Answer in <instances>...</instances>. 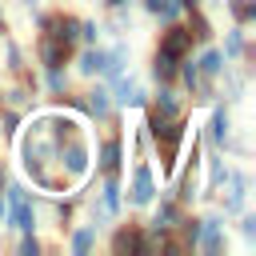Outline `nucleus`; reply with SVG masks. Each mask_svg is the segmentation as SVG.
I'll return each instance as SVG.
<instances>
[{"mask_svg":"<svg viewBox=\"0 0 256 256\" xmlns=\"http://www.w3.org/2000/svg\"><path fill=\"white\" fill-rule=\"evenodd\" d=\"M4 204H8V216H4V220H12L16 232H32V228H36V208H32V200L24 196L20 184L8 188V200H4Z\"/></svg>","mask_w":256,"mask_h":256,"instance_id":"nucleus-1","label":"nucleus"},{"mask_svg":"<svg viewBox=\"0 0 256 256\" xmlns=\"http://www.w3.org/2000/svg\"><path fill=\"white\" fill-rule=\"evenodd\" d=\"M156 200V176H152V168L140 160L136 168H132V184H128V204L132 208H148Z\"/></svg>","mask_w":256,"mask_h":256,"instance_id":"nucleus-2","label":"nucleus"},{"mask_svg":"<svg viewBox=\"0 0 256 256\" xmlns=\"http://www.w3.org/2000/svg\"><path fill=\"white\" fill-rule=\"evenodd\" d=\"M224 180H228L224 212H228V216H236V212H244V204H248V172H228Z\"/></svg>","mask_w":256,"mask_h":256,"instance_id":"nucleus-3","label":"nucleus"},{"mask_svg":"<svg viewBox=\"0 0 256 256\" xmlns=\"http://www.w3.org/2000/svg\"><path fill=\"white\" fill-rule=\"evenodd\" d=\"M40 24H44V32H48L52 40H60V44H68V48H72V40L80 36V20H76V16H44Z\"/></svg>","mask_w":256,"mask_h":256,"instance_id":"nucleus-4","label":"nucleus"},{"mask_svg":"<svg viewBox=\"0 0 256 256\" xmlns=\"http://www.w3.org/2000/svg\"><path fill=\"white\" fill-rule=\"evenodd\" d=\"M188 48H192V32L168 20V32L160 36V52H168V56H176V60H180V56H188Z\"/></svg>","mask_w":256,"mask_h":256,"instance_id":"nucleus-5","label":"nucleus"},{"mask_svg":"<svg viewBox=\"0 0 256 256\" xmlns=\"http://www.w3.org/2000/svg\"><path fill=\"white\" fill-rule=\"evenodd\" d=\"M112 84H116V96H112V100H116L120 108H140V104H144V88H140L132 76L120 72V76H112Z\"/></svg>","mask_w":256,"mask_h":256,"instance_id":"nucleus-6","label":"nucleus"},{"mask_svg":"<svg viewBox=\"0 0 256 256\" xmlns=\"http://www.w3.org/2000/svg\"><path fill=\"white\" fill-rule=\"evenodd\" d=\"M228 136H232V120H228V112H224V108H212V116H208V140L224 148Z\"/></svg>","mask_w":256,"mask_h":256,"instance_id":"nucleus-7","label":"nucleus"},{"mask_svg":"<svg viewBox=\"0 0 256 256\" xmlns=\"http://www.w3.org/2000/svg\"><path fill=\"white\" fill-rule=\"evenodd\" d=\"M100 208H104L108 216L120 212V180H116V172H104V184H100Z\"/></svg>","mask_w":256,"mask_h":256,"instance_id":"nucleus-8","label":"nucleus"},{"mask_svg":"<svg viewBox=\"0 0 256 256\" xmlns=\"http://www.w3.org/2000/svg\"><path fill=\"white\" fill-rule=\"evenodd\" d=\"M104 60H108V48H92V44H88V48L80 52V64H76V68H80V76H100V72H104Z\"/></svg>","mask_w":256,"mask_h":256,"instance_id":"nucleus-9","label":"nucleus"},{"mask_svg":"<svg viewBox=\"0 0 256 256\" xmlns=\"http://www.w3.org/2000/svg\"><path fill=\"white\" fill-rule=\"evenodd\" d=\"M40 60H44V68H60V64L68 60V44L44 36V40H40Z\"/></svg>","mask_w":256,"mask_h":256,"instance_id":"nucleus-10","label":"nucleus"},{"mask_svg":"<svg viewBox=\"0 0 256 256\" xmlns=\"http://www.w3.org/2000/svg\"><path fill=\"white\" fill-rule=\"evenodd\" d=\"M128 68V44H116V48H108V60H104V80H112V76H120Z\"/></svg>","mask_w":256,"mask_h":256,"instance_id":"nucleus-11","label":"nucleus"},{"mask_svg":"<svg viewBox=\"0 0 256 256\" xmlns=\"http://www.w3.org/2000/svg\"><path fill=\"white\" fill-rule=\"evenodd\" d=\"M224 64H228V60H224V52H220V48H208V52L196 60L200 76H208V80H212V76H220V72H224Z\"/></svg>","mask_w":256,"mask_h":256,"instance_id":"nucleus-12","label":"nucleus"},{"mask_svg":"<svg viewBox=\"0 0 256 256\" xmlns=\"http://www.w3.org/2000/svg\"><path fill=\"white\" fill-rule=\"evenodd\" d=\"M156 116H160V120H176V116H180V100H176L172 88H160V92H156Z\"/></svg>","mask_w":256,"mask_h":256,"instance_id":"nucleus-13","label":"nucleus"},{"mask_svg":"<svg viewBox=\"0 0 256 256\" xmlns=\"http://www.w3.org/2000/svg\"><path fill=\"white\" fill-rule=\"evenodd\" d=\"M112 244H116V252H128V248H132V252H148V248H152V244H148L140 232H132V228H120Z\"/></svg>","mask_w":256,"mask_h":256,"instance_id":"nucleus-14","label":"nucleus"},{"mask_svg":"<svg viewBox=\"0 0 256 256\" xmlns=\"http://www.w3.org/2000/svg\"><path fill=\"white\" fill-rule=\"evenodd\" d=\"M88 112H92L96 120H104V116L112 112V92H108V88H92V92H88Z\"/></svg>","mask_w":256,"mask_h":256,"instance_id":"nucleus-15","label":"nucleus"},{"mask_svg":"<svg viewBox=\"0 0 256 256\" xmlns=\"http://www.w3.org/2000/svg\"><path fill=\"white\" fill-rule=\"evenodd\" d=\"M120 168V136L100 144V172H116Z\"/></svg>","mask_w":256,"mask_h":256,"instance_id":"nucleus-16","label":"nucleus"},{"mask_svg":"<svg viewBox=\"0 0 256 256\" xmlns=\"http://www.w3.org/2000/svg\"><path fill=\"white\" fill-rule=\"evenodd\" d=\"M92 244H96V224H80V228L72 232V244H68V248H72L76 256H84V252H92Z\"/></svg>","mask_w":256,"mask_h":256,"instance_id":"nucleus-17","label":"nucleus"},{"mask_svg":"<svg viewBox=\"0 0 256 256\" xmlns=\"http://www.w3.org/2000/svg\"><path fill=\"white\" fill-rule=\"evenodd\" d=\"M244 56V28H228L224 32V60H240Z\"/></svg>","mask_w":256,"mask_h":256,"instance_id":"nucleus-18","label":"nucleus"},{"mask_svg":"<svg viewBox=\"0 0 256 256\" xmlns=\"http://www.w3.org/2000/svg\"><path fill=\"white\" fill-rule=\"evenodd\" d=\"M152 76H156L160 84H168V80L176 76V56H168V52H160V48H156V60H152Z\"/></svg>","mask_w":256,"mask_h":256,"instance_id":"nucleus-19","label":"nucleus"},{"mask_svg":"<svg viewBox=\"0 0 256 256\" xmlns=\"http://www.w3.org/2000/svg\"><path fill=\"white\" fill-rule=\"evenodd\" d=\"M176 64H180V80H184V88H188V92H196V88L204 84V76H200V68H196V60H184V56H180Z\"/></svg>","mask_w":256,"mask_h":256,"instance_id":"nucleus-20","label":"nucleus"},{"mask_svg":"<svg viewBox=\"0 0 256 256\" xmlns=\"http://www.w3.org/2000/svg\"><path fill=\"white\" fill-rule=\"evenodd\" d=\"M224 176H228L224 156H208V192H216V188L224 184Z\"/></svg>","mask_w":256,"mask_h":256,"instance_id":"nucleus-21","label":"nucleus"},{"mask_svg":"<svg viewBox=\"0 0 256 256\" xmlns=\"http://www.w3.org/2000/svg\"><path fill=\"white\" fill-rule=\"evenodd\" d=\"M188 12H192V24H188V32H192L196 40H208V36H212V24L204 20V12H200V8H188Z\"/></svg>","mask_w":256,"mask_h":256,"instance_id":"nucleus-22","label":"nucleus"},{"mask_svg":"<svg viewBox=\"0 0 256 256\" xmlns=\"http://www.w3.org/2000/svg\"><path fill=\"white\" fill-rule=\"evenodd\" d=\"M180 12H184L180 0H160V4H156V16H160V20H176Z\"/></svg>","mask_w":256,"mask_h":256,"instance_id":"nucleus-23","label":"nucleus"},{"mask_svg":"<svg viewBox=\"0 0 256 256\" xmlns=\"http://www.w3.org/2000/svg\"><path fill=\"white\" fill-rule=\"evenodd\" d=\"M176 196H180V200H196V196H200V192H196V176H192V172H184V180H180V192H176Z\"/></svg>","mask_w":256,"mask_h":256,"instance_id":"nucleus-24","label":"nucleus"},{"mask_svg":"<svg viewBox=\"0 0 256 256\" xmlns=\"http://www.w3.org/2000/svg\"><path fill=\"white\" fill-rule=\"evenodd\" d=\"M48 88H52V92H64V88H68V76H64L60 68H48Z\"/></svg>","mask_w":256,"mask_h":256,"instance_id":"nucleus-25","label":"nucleus"},{"mask_svg":"<svg viewBox=\"0 0 256 256\" xmlns=\"http://www.w3.org/2000/svg\"><path fill=\"white\" fill-rule=\"evenodd\" d=\"M80 36H84L88 44H96V40H100V24H92V20H80Z\"/></svg>","mask_w":256,"mask_h":256,"instance_id":"nucleus-26","label":"nucleus"},{"mask_svg":"<svg viewBox=\"0 0 256 256\" xmlns=\"http://www.w3.org/2000/svg\"><path fill=\"white\" fill-rule=\"evenodd\" d=\"M20 252H24V256H36V252H40V240H36L32 232H24V240H20Z\"/></svg>","mask_w":256,"mask_h":256,"instance_id":"nucleus-27","label":"nucleus"},{"mask_svg":"<svg viewBox=\"0 0 256 256\" xmlns=\"http://www.w3.org/2000/svg\"><path fill=\"white\" fill-rule=\"evenodd\" d=\"M8 64H12V72H24V56H20L16 44H8Z\"/></svg>","mask_w":256,"mask_h":256,"instance_id":"nucleus-28","label":"nucleus"},{"mask_svg":"<svg viewBox=\"0 0 256 256\" xmlns=\"http://www.w3.org/2000/svg\"><path fill=\"white\" fill-rule=\"evenodd\" d=\"M240 232H244V240L252 244V236H256V216H244V220H240Z\"/></svg>","mask_w":256,"mask_h":256,"instance_id":"nucleus-29","label":"nucleus"},{"mask_svg":"<svg viewBox=\"0 0 256 256\" xmlns=\"http://www.w3.org/2000/svg\"><path fill=\"white\" fill-rule=\"evenodd\" d=\"M104 4H108V8H128L132 0H104Z\"/></svg>","mask_w":256,"mask_h":256,"instance_id":"nucleus-30","label":"nucleus"},{"mask_svg":"<svg viewBox=\"0 0 256 256\" xmlns=\"http://www.w3.org/2000/svg\"><path fill=\"white\" fill-rule=\"evenodd\" d=\"M180 8L188 12V8H200V0H180Z\"/></svg>","mask_w":256,"mask_h":256,"instance_id":"nucleus-31","label":"nucleus"},{"mask_svg":"<svg viewBox=\"0 0 256 256\" xmlns=\"http://www.w3.org/2000/svg\"><path fill=\"white\" fill-rule=\"evenodd\" d=\"M156 4H160V0H144V8H148L152 16H156Z\"/></svg>","mask_w":256,"mask_h":256,"instance_id":"nucleus-32","label":"nucleus"},{"mask_svg":"<svg viewBox=\"0 0 256 256\" xmlns=\"http://www.w3.org/2000/svg\"><path fill=\"white\" fill-rule=\"evenodd\" d=\"M0 28H4V12H0Z\"/></svg>","mask_w":256,"mask_h":256,"instance_id":"nucleus-33","label":"nucleus"}]
</instances>
